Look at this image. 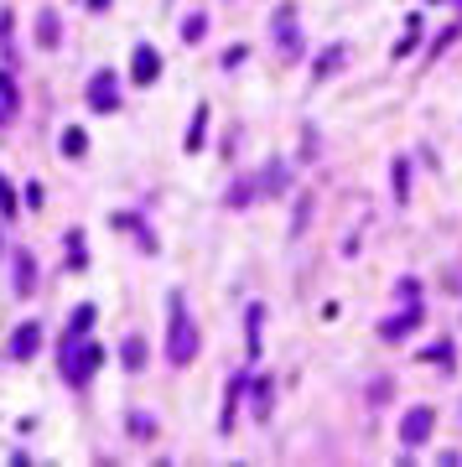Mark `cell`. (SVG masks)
Segmentation results:
<instances>
[{
  "instance_id": "cell-1",
  "label": "cell",
  "mask_w": 462,
  "mask_h": 467,
  "mask_svg": "<svg viewBox=\"0 0 462 467\" xmlns=\"http://www.w3.org/2000/svg\"><path fill=\"white\" fill-rule=\"evenodd\" d=\"M166 358L171 364H192L197 358V327H192V317H187V301L171 291V301H166Z\"/></svg>"
},
{
  "instance_id": "cell-2",
  "label": "cell",
  "mask_w": 462,
  "mask_h": 467,
  "mask_svg": "<svg viewBox=\"0 0 462 467\" xmlns=\"http://www.w3.org/2000/svg\"><path fill=\"white\" fill-rule=\"evenodd\" d=\"M99 369V348L84 338H62V374H68V384H88V374Z\"/></svg>"
},
{
  "instance_id": "cell-3",
  "label": "cell",
  "mask_w": 462,
  "mask_h": 467,
  "mask_svg": "<svg viewBox=\"0 0 462 467\" xmlns=\"http://www.w3.org/2000/svg\"><path fill=\"white\" fill-rule=\"evenodd\" d=\"M426 436H431V410H426V405L405 410V421H400V442H405V447H416V442H426Z\"/></svg>"
},
{
  "instance_id": "cell-4",
  "label": "cell",
  "mask_w": 462,
  "mask_h": 467,
  "mask_svg": "<svg viewBox=\"0 0 462 467\" xmlns=\"http://www.w3.org/2000/svg\"><path fill=\"white\" fill-rule=\"evenodd\" d=\"M88 104H94V110H104V114L120 104V93H114V73H94V84H88Z\"/></svg>"
},
{
  "instance_id": "cell-5",
  "label": "cell",
  "mask_w": 462,
  "mask_h": 467,
  "mask_svg": "<svg viewBox=\"0 0 462 467\" xmlns=\"http://www.w3.org/2000/svg\"><path fill=\"white\" fill-rule=\"evenodd\" d=\"M156 73H161V58H156V47H136V63H130V78H136V84H151Z\"/></svg>"
},
{
  "instance_id": "cell-6",
  "label": "cell",
  "mask_w": 462,
  "mask_h": 467,
  "mask_svg": "<svg viewBox=\"0 0 462 467\" xmlns=\"http://www.w3.org/2000/svg\"><path fill=\"white\" fill-rule=\"evenodd\" d=\"M37 338H42V327H37V322H21V327H16V343H11V358H32V353H37Z\"/></svg>"
},
{
  "instance_id": "cell-7",
  "label": "cell",
  "mask_w": 462,
  "mask_h": 467,
  "mask_svg": "<svg viewBox=\"0 0 462 467\" xmlns=\"http://www.w3.org/2000/svg\"><path fill=\"white\" fill-rule=\"evenodd\" d=\"M58 37H62L58 11H42V16H37V42H42V47H58Z\"/></svg>"
},
{
  "instance_id": "cell-8",
  "label": "cell",
  "mask_w": 462,
  "mask_h": 467,
  "mask_svg": "<svg viewBox=\"0 0 462 467\" xmlns=\"http://www.w3.org/2000/svg\"><path fill=\"white\" fill-rule=\"evenodd\" d=\"M11 270H16V291L21 296H32V255H26V249H16V255H11Z\"/></svg>"
},
{
  "instance_id": "cell-9",
  "label": "cell",
  "mask_w": 462,
  "mask_h": 467,
  "mask_svg": "<svg viewBox=\"0 0 462 467\" xmlns=\"http://www.w3.org/2000/svg\"><path fill=\"white\" fill-rule=\"evenodd\" d=\"M88 327H94V306H78V312H73V327H68V332H73V338H84Z\"/></svg>"
},
{
  "instance_id": "cell-10",
  "label": "cell",
  "mask_w": 462,
  "mask_h": 467,
  "mask_svg": "<svg viewBox=\"0 0 462 467\" xmlns=\"http://www.w3.org/2000/svg\"><path fill=\"white\" fill-rule=\"evenodd\" d=\"M203 125H208V110L197 104V114H192V136H187V151H197V145H203Z\"/></svg>"
},
{
  "instance_id": "cell-11",
  "label": "cell",
  "mask_w": 462,
  "mask_h": 467,
  "mask_svg": "<svg viewBox=\"0 0 462 467\" xmlns=\"http://www.w3.org/2000/svg\"><path fill=\"white\" fill-rule=\"evenodd\" d=\"M84 145H88L84 130H68V136H62V156H84Z\"/></svg>"
},
{
  "instance_id": "cell-12",
  "label": "cell",
  "mask_w": 462,
  "mask_h": 467,
  "mask_svg": "<svg viewBox=\"0 0 462 467\" xmlns=\"http://www.w3.org/2000/svg\"><path fill=\"white\" fill-rule=\"evenodd\" d=\"M405 192H411V166H405V162H395V197L405 203Z\"/></svg>"
},
{
  "instance_id": "cell-13",
  "label": "cell",
  "mask_w": 462,
  "mask_h": 467,
  "mask_svg": "<svg viewBox=\"0 0 462 467\" xmlns=\"http://www.w3.org/2000/svg\"><path fill=\"white\" fill-rule=\"evenodd\" d=\"M0 104H6V114H16V84H11V73H0Z\"/></svg>"
},
{
  "instance_id": "cell-14",
  "label": "cell",
  "mask_w": 462,
  "mask_h": 467,
  "mask_svg": "<svg viewBox=\"0 0 462 467\" xmlns=\"http://www.w3.org/2000/svg\"><path fill=\"white\" fill-rule=\"evenodd\" d=\"M125 364H130V369L146 364V348H140V338H125Z\"/></svg>"
},
{
  "instance_id": "cell-15",
  "label": "cell",
  "mask_w": 462,
  "mask_h": 467,
  "mask_svg": "<svg viewBox=\"0 0 462 467\" xmlns=\"http://www.w3.org/2000/svg\"><path fill=\"white\" fill-rule=\"evenodd\" d=\"M0 213H6V218L16 213V192H11V182H0Z\"/></svg>"
},
{
  "instance_id": "cell-16",
  "label": "cell",
  "mask_w": 462,
  "mask_h": 467,
  "mask_svg": "<svg viewBox=\"0 0 462 467\" xmlns=\"http://www.w3.org/2000/svg\"><path fill=\"white\" fill-rule=\"evenodd\" d=\"M130 431H136V436H151L156 426H151V416H130Z\"/></svg>"
},
{
  "instance_id": "cell-17",
  "label": "cell",
  "mask_w": 462,
  "mask_h": 467,
  "mask_svg": "<svg viewBox=\"0 0 462 467\" xmlns=\"http://www.w3.org/2000/svg\"><path fill=\"white\" fill-rule=\"evenodd\" d=\"M88 11H104V0H88Z\"/></svg>"
}]
</instances>
